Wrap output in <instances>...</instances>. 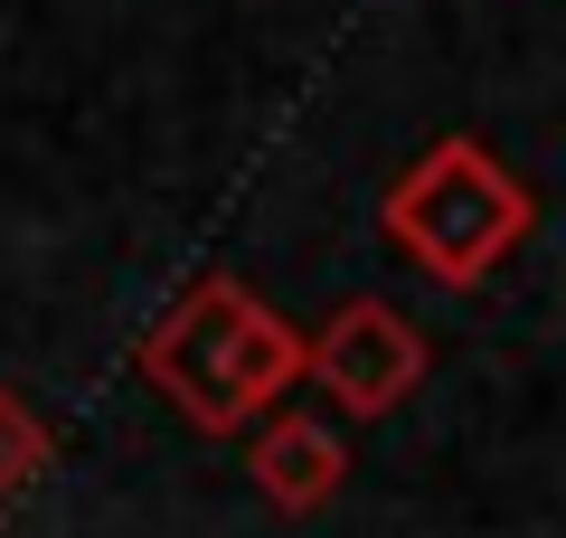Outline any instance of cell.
Here are the masks:
<instances>
[{
  "label": "cell",
  "mask_w": 566,
  "mask_h": 538,
  "mask_svg": "<svg viewBox=\"0 0 566 538\" xmlns=\"http://www.w3.org/2000/svg\"><path fill=\"white\" fill-rule=\"evenodd\" d=\"M387 227H397V246H416L444 283H472V275H482V265L528 227V199H520V179L491 170L472 142H444V152L397 189Z\"/></svg>",
  "instance_id": "cell-2"
},
{
  "label": "cell",
  "mask_w": 566,
  "mask_h": 538,
  "mask_svg": "<svg viewBox=\"0 0 566 538\" xmlns=\"http://www.w3.org/2000/svg\"><path fill=\"white\" fill-rule=\"evenodd\" d=\"M255 482H264V500H283V510H312V500L340 482V444H331V425H312V416L264 425V444H255Z\"/></svg>",
  "instance_id": "cell-4"
},
{
  "label": "cell",
  "mask_w": 566,
  "mask_h": 538,
  "mask_svg": "<svg viewBox=\"0 0 566 538\" xmlns=\"http://www.w3.org/2000/svg\"><path fill=\"white\" fill-rule=\"evenodd\" d=\"M29 454H39V425H20V406L0 397V482L20 473V463H29Z\"/></svg>",
  "instance_id": "cell-5"
},
{
  "label": "cell",
  "mask_w": 566,
  "mask_h": 538,
  "mask_svg": "<svg viewBox=\"0 0 566 538\" xmlns=\"http://www.w3.org/2000/svg\"><path fill=\"white\" fill-rule=\"evenodd\" d=\"M416 340H406V321L397 312H378V302H359V312H340L331 321V340H322V359H312V369H322L331 387H340V406H387L397 397L406 379H416Z\"/></svg>",
  "instance_id": "cell-3"
},
{
  "label": "cell",
  "mask_w": 566,
  "mask_h": 538,
  "mask_svg": "<svg viewBox=\"0 0 566 538\" xmlns=\"http://www.w3.org/2000/svg\"><path fill=\"white\" fill-rule=\"evenodd\" d=\"M293 369H303L293 331H283L274 312H255L237 283H208V293H189L180 321L151 340V379H161L199 425H237L245 406H255L264 387H283Z\"/></svg>",
  "instance_id": "cell-1"
}]
</instances>
